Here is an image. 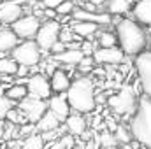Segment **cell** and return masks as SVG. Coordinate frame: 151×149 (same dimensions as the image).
<instances>
[{
	"label": "cell",
	"instance_id": "6da1fadb",
	"mask_svg": "<svg viewBox=\"0 0 151 149\" xmlns=\"http://www.w3.org/2000/svg\"><path fill=\"white\" fill-rule=\"evenodd\" d=\"M116 39L119 49L125 54H137L146 46V35L142 28L132 19H119L116 23Z\"/></svg>",
	"mask_w": 151,
	"mask_h": 149
},
{
	"label": "cell",
	"instance_id": "7a4b0ae2",
	"mask_svg": "<svg viewBox=\"0 0 151 149\" xmlns=\"http://www.w3.org/2000/svg\"><path fill=\"white\" fill-rule=\"evenodd\" d=\"M67 102L76 112H91L95 109V90L88 77H79L67 88Z\"/></svg>",
	"mask_w": 151,
	"mask_h": 149
},
{
	"label": "cell",
	"instance_id": "3957f363",
	"mask_svg": "<svg viewBox=\"0 0 151 149\" xmlns=\"http://www.w3.org/2000/svg\"><path fill=\"white\" fill-rule=\"evenodd\" d=\"M134 119L130 123V133L134 135V139L141 144L151 149V98L150 97H142L137 100V107H135Z\"/></svg>",
	"mask_w": 151,
	"mask_h": 149
},
{
	"label": "cell",
	"instance_id": "277c9868",
	"mask_svg": "<svg viewBox=\"0 0 151 149\" xmlns=\"http://www.w3.org/2000/svg\"><path fill=\"white\" fill-rule=\"evenodd\" d=\"M40 47L34 39H28L21 44H18L14 49H11V58L18 63V65H25V67H35L40 62Z\"/></svg>",
	"mask_w": 151,
	"mask_h": 149
},
{
	"label": "cell",
	"instance_id": "5b68a950",
	"mask_svg": "<svg viewBox=\"0 0 151 149\" xmlns=\"http://www.w3.org/2000/svg\"><path fill=\"white\" fill-rule=\"evenodd\" d=\"M107 104L116 114H130V112H134L135 107H137V97H135L134 88L132 86H121L119 93L109 97Z\"/></svg>",
	"mask_w": 151,
	"mask_h": 149
},
{
	"label": "cell",
	"instance_id": "8992f818",
	"mask_svg": "<svg viewBox=\"0 0 151 149\" xmlns=\"http://www.w3.org/2000/svg\"><path fill=\"white\" fill-rule=\"evenodd\" d=\"M18 111L23 114V117L30 123H37L39 117L47 111V102H44L42 98H35L27 95L23 100H19V107Z\"/></svg>",
	"mask_w": 151,
	"mask_h": 149
},
{
	"label": "cell",
	"instance_id": "52a82bcc",
	"mask_svg": "<svg viewBox=\"0 0 151 149\" xmlns=\"http://www.w3.org/2000/svg\"><path fill=\"white\" fill-rule=\"evenodd\" d=\"M135 69L139 74V82L146 97L151 98V51H141L135 58Z\"/></svg>",
	"mask_w": 151,
	"mask_h": 149
},
{
	"label": "cell",
	"instance_id": "ba28073f",
	"mask_svg": "<svg viewBox=\"0 0 151 149\" xmlns=\"http://www.w3.org/2000/svg\"><path fill=\"white\" fill-rule=\"evenodd\" d=\"M39 27H40V21H39L37 16H34V14L21 16V18H18L14 23H11V30L16 34V37L25 39V40L35 37Z\"/></svg>",
	"mask_w": 151,
	"mask_h": 149
},
{
	"label": "cell",
	"instance_id": "9c48e42d",
	"mask_svg": "<svg viewBox=\"0 0 151 149\" xmlns=\"http://www.w3.org/2000/svg\"><path fill=\"white\" fill-rule=\"evenodd\" d=\"M60 28H62L60 23H58V21H53V19L42 23V25L39 27L35 37H34L35 42H37V46L40 47V49H44V51H49V47L58 40Z\"/></svg>",
	"mask_w": 151,
	"mask_h": 149
},
{
	"label": "cell",
	"instance_id": "30bf717a",
	"mask_svg": "<svg viewBox=\"0 0 151 149\" xmlns=\"http://www.w3.org/2000/svg\"><path fill=\"white\" fill-rule=\"evenodd\" d=\"M27 91L30 97H35V98H49L51 97V86H49V81L44 77L42 74H34L27 79Z\"/></svg>",
	"mask_w": 151,
	"mask_h": 149
},
{
	"label": "cell",
	"instance_id": "8fae6325",
	"mask_svg": "<svg viewBox=\"0 0 151 149\" xmlns=\"http://www.w3.org/2000/svg\"><path fill=\"white\" fill-rule=\"evenodd\" d=\"M25 2V0H21ZM19 0H5L0 4V23L11 25L23 16V5Z\"/></svg>",
	"mask_w": 151,
	"mask_h": 149
},
{
	"label": "cell",
	"instance_id": "7c38bea8",
	"mask_svg": "<svg viewBox=\"0 0 151 149\" xmlns=\"http://www.w3.org/2000/svg\"><path fill=\"white\" fill-rule=\"evenodd\" d=\"M123 58H125V53L121 49H118L116 46L114 47H99L93 51V62L102 63V65L119 63V62H123Z\"/></svg>",
	"mask_w": 151,
	"mask_h": 149
},
{
	"label": "cell",
	"instance_id": "4fadbf2b",
	"mask_svg": "<svg viewBox=\"0 0 151 149\" xmlns=\"http://www.w3.org/2000/svg\"><path fill=\"white\" fill-rule=\"evenodd\" d=\"M72 19L76 21H90L95 25H109L113 21L109 12H90V11H83V9H76L72 11Z\"/></svg>",
	"mask_w": 151,
	"mask_h": 149
},
{
	"label": "cell",
	"instance_id": "5bb4252c",
	"mask_svg": "<svg viewBox=\"0 0 151 149\" xmlns=\"http://www.w3.org/2000/svg\"><path fill=\"white\" fill-rule=\"evenodd\" d=\"M47 111L55 114V117L60 123H63L67 119V116L70 114V105H69L67 98H63V97H51L47 102Z\"/></svg>",
	"mask_w": 151,
	"mask_h": 149
},
{
	"label": "cell",
	"instance_id": "9a60e30c",
	"mask_svg": "<svg viewBox=\"0 0 151 149\" xmlns=\"http://www.w3.org/2000/svg\"><path fill=\"white\" fill-rule=\"evenodd\" d=\"M63 123H65L69 135H72V137H81L86 130V121L81 114H69Z\"/></svg>",
	"mask_w": 151,
	"mask_h": 149
},
{
	"label": "cell",
	"instance_id": "2e32d148",
	"mask_svg": "<svg viewBox=\"0 0 151 149\" xmlns=\"http://www.w3.org/2000/svg\"><path fill=\"white\" fill-rule=\"evenodd\" d=\"M49 86H51V91H56V93H65L67 88L70 86V77L65 70L62 69H56L53 74H51V81H49Z\"/></svg>",
	"mask_w": 151,
	"mask_h": 149
},
{
	"label": "cell",
	"instance_id": "e0dca14e",
	"mask_svg": "<svg viewBox=\"0 0 151 149\" xmlns=\"http://www.w3.org/2000/svg\"><path fill=\"white\" fill-rule=\"evenodd\" d=\"M134 18L139 23L151 27V0H137L134 7Z\"/></svg>",
	"mask_w": 151,
	"mask_h": 149
},
{
	"label": "cell",
	"instance_id": "ac0fdd59",
	"mask_svg": "<svg viewBox=\"0 0 151 149\" xmlns=\"http://www.w3.org/2000/svg\"><path fill=\"white\" fill-rule=\"evenodd\" d=\"M83 56H84V53L79 47H76V49H65V51H62L58 54H53V58L58 63H63V65H77L83 60Z\"/></svg>",
	"mask_w": 151,
	"mask_h": 149
},
{
	"label": "cell",
	"instance_id": "d6986e66",
	"mask_svg": "<svg viewBox=\"0 0 151 149\" xmlns=\"http://www.w3.org/2000/svg\"><path fill=\"white\" fill-rule=\"evenodd\" d=\"M60 126V121L55 117V114H51L49 111H46L40 117H39V121L35 123V130H39L40 133H44V132H51V130H56Z\"/></svg>",
	"mask_w": 151,
	"mask_h": 149
},
{
	"label": "cell",
	"instance_id": "ffe728a7",
	"mask_svg": "<svg viewBox=\"0 0 151 149\" xmlns=\"http://www.w3.org/2000/svg\"><path fill=\"white\" fill-rule=\"evenodd\" d=\"M70 30L74 32L76 35H79V37H91V35H95V34H97L99 25L90 23V21H76V19H74V23H72Z\"/></svg>",
	"mask_w": 151,
	"mask_h": 149
},
{
	"label": "cell",
	"instance_id": "44dd1931",
	"mask_svg": "<svg viewBox=\"0 0 151 149\" xmlns=\"http://www.w3.org/2000/svg\"><path fill=\"white\" fill-rule=\"evenodd\" d=\"M18 40L16 34L11 30V28H0V51L5 53V51H11L18 46Z\"/></svg>",
	"mask_w": 151,
	"mask_h": 149
},
{
	"label": "cell",
	"instance_id": "7402d4cb",
	"mask_svg": "<svg viewBox=\"0 0 151 149\" xmlns=\"http://www.w3.org/2000/svg\"><path fill=\"white\" fill-rule=\"evenodd\" d=\"M11 102H19V100H23L27 95H28V91H27V86L25 84H21V82H18V84H12V86H9L7 90H5V93H4Z\"/></svg>",
	"mask_w": 151,
	"mask_h": 149
},
{
	"label": "cell",
	"instance_id": "603a6c76",
	"mask_svg": "<svg viewBox=\"0 0 151 149\" xmlns=\"http://www.w3.org/2000/svg\"><path fill=\"white\" fill-rule=\"evenodd\" d=\"M106 4L109 14H125L130 11V0H107Z\"/></svg>",
	"mask_w": 151,
	"mask_h": 149
},
{
	"label": "cell",
	"instance_id": "cb8c5ba5",
	"mask_svg": "<svg viewBox=\"0 0 151 149\" xmlns=\"http://www.w3.org/2000/svg\"><path fill=\"white\" fill-rule=\"evenodd\" d=\"M18 67L12 58H0V75H16Z\"/></svg>",
	"mask_w": 151,
	"mask_h": 149
},
{
	"label": "cell",
	"instance_id": "d4e9b609",
	"mask_svg": "<svg viewBox=\"0 0 151 149\" xmlns=\"http://www.w3.org/2000/svg\"><path fill=\"white\" fill-rule=\"evenodd\" d=\"M21 149H44V140H42L40 135L32 133V135H28V137L25 139Z\"/></svg>",
	"mask_w": 151,
	"mask_h": 149
},
{
	"label": "cell",
	"instance_id": "484cf974",
	"mask_svg": "<svg viewBox=\"0 0 151 149\" xmlns=\"http://www.w3.org/2000/svg\"><path fill=\"white\" fill-rule=\"evenodd\" d=\"M99 44H100V47H114V46L118 44L116 34H111V32H100V34H99Z\"/></svg>",
	"mask_w": 151,
	"mask_h": 149
},
{
	"label": "cell",
	"instance_id": "4316f807",
	"mask_svg": "<svg viewBox=\"0 0 151 149\" xmlns=\"http://www.w3.org/2000/svg\"><path fill=\"white\" fill-rule=\"evenodd\" d=\"M116 140L118 142H123V144H128L130 140H132V133H130V130L128 128H125V126H116Z\"/></svg>",
	"mask_w": 151,
	"mask_h": 149
},
{
	"label": "cell",
	"instance_id": "83f0119b",
	"mask_svg": "<svg viewBox=\"0 0 151 149\" xmlns=\"http://www.w3.org/2000/svg\"><path fill=\"white\" fill-rule=\"evenodd\" d=\"M74 2L72 0H62L60 2V5L55 9V12L56 14H60V16H67V14H72V11H74Z\"/></svg>",
	"mask_w": 151,
	"mask_h": 149
},
{
	"label": "cell",
	"instance_id": "f1b7e54d",
	"mask_svg": "<svg viewBox=\"0 0 151 149\" xmlns=\"http://www.w3.org/2000/svg\"><path fill=\"white\" fill-rule=\"evenodd\" d=\"M7 123H11V125H18V123H21L23 121V116H21V112L18 111V109H14V107H11L9 111L5 112V117H4Z\"/></svg>",
	"mask_w": 151,
	"mask_h": 149
},
{
	"label": "cell",
	"instance_id": "f546056e",
	"mask_svg": "<svg viewBox=\"0 0 151 149\" xmlns=\"http://www.w3.org/2000/svg\"><path fill=\"white\" fill-rule=\"evenodd\" d=\"M118 144V140H116V137H114L113 133H109V132H102V135H100V146L102 148H111V146H116Z\"/></svg>",
	"mask_w": 151,
	"mask_h": 149
},
{
	"label": "cell",
	"instance_id": "4dcf8cb0",
	"mask_svg": "<svg viewBox=\"0 0 151 149\" xmlns=\"http://www.w3.org/2000/svg\"><path fill=\"white\" fill-rule=\"evenodd\" d=\"M12 104H14V102H11L5 95H2V93H0V119H4V117H5V112L12 107Z\"/></svg>",
	"mask_w": 151,
	"mask_h": 149
},
{
	"label": "cell",
	"instance_id": "1f68e13d",
	"mask_svg": "<svg viewBox=\"0 0 151 149\" xmlns=\"http://www.w3.org/2000/svg\"><path fill=\"white\" fill-rule=\"evenodd\" d=\"M67 47H65V44L62 42V40H56L51 47H49V51L53 53V54H58V53H62V51H65Z\"/></svg>",
	"mask_w": 151,
	"mask_h": 149
},
{
	"label": "cell",
	"instance_id": "d6a6232c",
	"mask_svg": "<svg viewBox=\"0 0 151 149\" xmlns=\"http://www.w3.org/2000/svg\"><path fill=\"white\" fill-rule=\"evenodd\" d=\"M62 0H42V7L44 9H56L60 5Z\"/></svg>",
	"mask_w": 151,
	"mask_h": 149
},
{
	"label": "cell",
	"instance_id": "836d02e7",
	"mask_svg": "<svg viewBox=\"0 0 151 149\" xmlns=\"http://www.w3.org/2000/svg\"><path fill=\"white\" fill-rule=\"evenodd\" d=\"M55 14H56V12H55V9H44V11H42V16H46L47 19L55 18Z\"/></svg>",
	"mask_w": 151,
	"mask_h": 149
},
{
	"label": "cell",
	"instance_id": "e575fe53",
	"mask_svg": "<svg viewBox=\"0 0 151 149\" xmlns=\"http://www.w3.org/2000/svg\"><path fill=\"white\" fill-rule=\"evenodd\" d=\"M90 2H91V4H95V5H100V4H104L106 0H90Z\"/></svg>",
	"mask_w": 151,
	"mask_h": 149
},
{
	"label": "cell",
	"instance_id": "d590c367",
	"mask_svg": "<svg viewBox=\"0 0 151 149\" xmlns=\"http://www.w3.org/2000/svg\"><path fill=\"white\" fill-rule=\"evenodd\" d=\"M70 149H84V146H79V144H74Z\"/></svg>",
	"mask_w": 151,
	"mask_h": 149
},
{
	"label": "cell",
	"instance_id": "8d00e7d4",
	"mask_svg": "<svg viewBox=\"0 0 151 149\" xmlns=\"http://www.w3.org/2000/svg\"><path fill=\"white\" fill-rule=\"evenodd\" d=\"M121 149H134V148H132L130 144H123V146H121Z\"/></svg>",
	"mask_w": 151,
	"mask_h": 149
},
{
	"label": "cell",
	"instance_id": "74e56055",
	"mask_svg": "<svg viewBox=\"0 0 151 149\" xmlns=\"http://www.w3.org/2000/svg\"><path fill=\"white\" fill-rule=\"evenodd\" d=\"M102 149H118L116 146H111V148H102Z\"/></svg>",
	"mask_w": 151,
	"mask_h": 149
},
{
	"label": "cell",
	"instance_id": "f35d334b",
	"mask_svg": "<svg viewBox=\"0 0 151 149\" xmlns=\"http://www.w3.org/2000/svg\"><path fill=\"white\" fill-rule=\"evenodd\" d=\"M150 44H151V37H150Z\"/></svg>",
	"mask_w": 151,
	"mask_h": 149
}]
</instances>
